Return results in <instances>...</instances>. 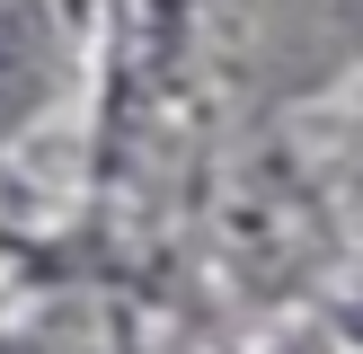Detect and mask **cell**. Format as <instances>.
<instances>
[{
	"label": "cell",
	"mask_w": 363,
	"mask_h": 354,
	"mask_svg": "<svg viewBox=\"0 0 363 354\" xmlns=\"http://www.w3.org/2000/svg\"><path fill=\"white\" fill-rule=\"evenodd\" d=\"M53 62H62V27H45V0H0V124L53 88Z\"/></svg>",
	"instance_id": "1"
}]
</instances>
